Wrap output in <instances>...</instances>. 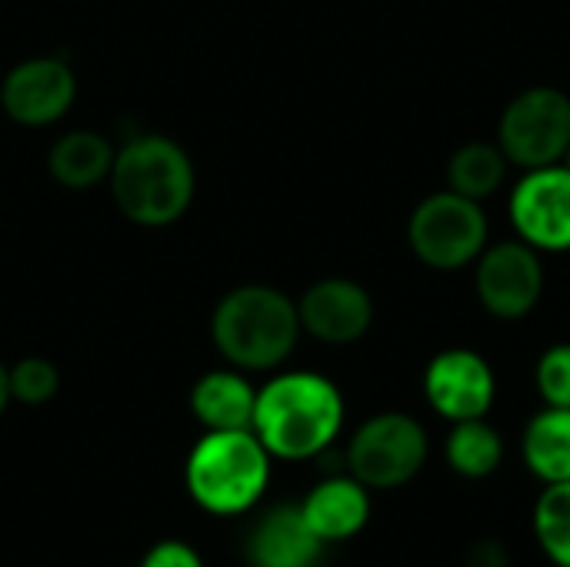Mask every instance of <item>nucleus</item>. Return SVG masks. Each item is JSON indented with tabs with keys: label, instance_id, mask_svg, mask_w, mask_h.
<instances>
[{
	"label": "nucleus",
	"instance_id": "f257e3e1",
	"mask_svg": "<svg viewBox=\"0 0 570 567\" xmlns=\"http://www.w3.org/2000/svg\"><path fill=\"white\" fill-rule=\"evenodd\" d=\"M347 421L341 388L317 371H281L257 388L254 424L271 458L311 461L334 448Z\"/></svg>",
	"mask_w": 570,
	"mask_h": 567
},
{
	"label": "nucleus",
	"instance_id": "f03ea898",
	"mask_svg": "<svg viewBox=\"0 0 570 567\" xmlns=\"http://www.w3.org/2000/svg\"><path fill=\"white\" fill-rule=\"evenodd\" d=\"M110 197L117 211L137 227L177 224L197 194V170L190 154L164 134H137L117 147L110 167Z\"/></svg>",
	"mask_w": 570,
	"mask_h": 567
},
{
	"label": "nucleus",
	"instance_id": "7ed1b4c3",
	"mask_svg": "<svg viewBox=\"0 0 570 567\" xmlns=\"http://www.w3.org/2000/svg\"><path fill=\"white\" fill-rule=\"evenodd\" d=\"M297 301L271 284H240L227 291L210 314V341L220 358L244 371H277L301 341Z\"/></svg>",
	"mask_w": 570,
	"mask_h": 567
},
{
	"label": "nucleus",
	"instance_id": "20e7f679",
	"mask_svg": "<svg viewBox=\"0 0 570 567\" xmlns=\"http://www.w3.org/2000/svg\"><path fill=\"white\" fill-rule=\"evenodd\" d=\"M274 458L254 431H207L187 454L184 485L197 508L234 518L261 505Z\"/></svg>",
	"mask_w": 570,
	"mask_h": 567
},
{
	"label": "nucleus",
	"instance_id": "39448f33",
	"mask_svg": "<svg viewBox=\"0 0 570 567\" xmlns=\"http://www.w3.org/2000/svg\"><path fill=\"white\" fill-rule=\"evenodd\" d=\"M491 244V221L481 201L451 187L421 197L407 217V247L428 267L454 274L471 267Z\"/></svg>",
	"mask_w": 570,
	"mask_h": 567
},
{
	"label": "nucleus",
	"instance_id": "423d86ee",
	"mask_svg": "<svg viewBox=\"0 0 570 567\" xmlns=\"http://www.w3.org/2000/svg\"><path fill=\"white\" fill-rule=\"evenodd\" d=\"M428 458V428L407 411H381L351 434L344 471L371 491H397L424 471Z\"/></svg>",
	"mask_w": 570,
	"mask_h": 567
},
{
	"label": "nucleus",
	"instance_id": "0eeeda50",
	"mask_svg": "<svg viewBox=\"0 0 570 567\" xmlns=\"http://www.w3.org/2000/svg\"><path fill=\"white\" fill-rule=\"evenodd\" d=\"M494 140L518 170L561 164L570 144V94L554 84L524 87L501 110Z\"/></svg>",
	"mask_w": 570,
	"mask_h": 567
},
{
	"label": "nucleus",
	"instance_id": "6e6552de",
	"mask_svg": "<svg viewBox=\"0 0 570 567\" xmlns=\"http://www.w3.org/2000/svg\"><path fill=\"white\" fill-rule=\"evenodd\" d=\"M471 267L478 304L498 321H524L544 297V254L521 237L488 244Z\"/></svg>",
	"mask_w": 570,
	"mask_h": 567
},
{
	"label": "nucleus",
	"instance_id": "1a4fd4ad",
	"mask_svg": "<svg viewBox=\"0 0 570 567\" xmlns=\"http://www.w3.org/2000/svg\"><path fill=\"white\" fill-rule=\"evenodd\" d=\"M514 237L541 254H570V167L548 164L521 170L508 194Z\"/></svg>",
	"mask_w": 570,
	"mask_h": 567
},
{
	"label": "nucleus",
	"instance_id": "9d476101",
	"mask_svg": "<svg viewBox=\"0 0 570 567\" xmlns=\"http://www.w3.org/2000/svg\"><path fill=\"white\" fill-rule=\"evenodd\" d=\"M428 408L448 424L488 418L498 401V374L491 361L474 348L438 351L421 378Z\"/></svg>",
	"mask_w": 570,
	"mask_h": 567
},
{
	"label": "nucleus",
	"instance_id": "9b49d317",
	"mask_svg": "<svg viewBox=\"0 0 570 567\" xmlns=\"http://www.w3.org/2000/svg\"><path fill=\"white\" fill-rule=\"evenodd\" d=\"M77 74L63 57L40 53L13 63L0 84V107L20 127H50L70 114Z\"/></svg>",
	"mask_w": 570,
	"mask_h": 567
},
{
	"label": "nucleus",
	"instance_id": "f8f14e48",
	"mask_svg": "<svg viewBox=\"0 0 570 567\" xmlns=\"http://www.w3.org/2000/svg\"><path fill=\"white\" fill-rule=\"evenodd\" d=\"M374 314L371 291L351 277H321L297 297L301 331L331 348H347L367 338Z\"/></svg>",
	"mask_w": 570,
	"mask_h": 567
},
{
	"label": "nucleus",
	"instance_id": "ddd939ff",
	"mask_svg": "<svg viewBox=\"0 0 570 567\" xmlns=\"http://www.w3.org/2000/svg\"><path fill=\"white\" fill-rule=\"evenodd\" d=\"M324 541L311 531L301 505L267 508L247 535L250 567H317L324 558Z\"/></svg>",
	"mask_w": 570,
	"mask_h": 567
},
{
	"label": "nucleus",
	"instance_id": "4468645a",
	"mask_svg": "<svg viewBox=\"0 0 570 567\" xmlns=\"http://www.w3.org/2000/svg\"><path fill=\"white\" fill-rule=\"evenodd\" d=\"M371 488L354 475H331L317 481L301 501V515L324 545H341L357 538L371 521Z\"/></svg>",
	"mask_w": 570,
	"mask_h": 567
},
{
	"label": "nucleus",
	"instance_id": "2eb2a0df",
	"mask_svg": "<svg viewBox=\"0 0 570 567\" xmlns=\"http://www.w3.org/2000/svg\"><path fill=\"white\" fill-rule=\"evenodd\" d=\"M257 388L237 368H217L194 381L190 411L204 431H250Z\"/></svg>",
	"mask_w": 570,
	"mask_h": 567
},
{
	"label": "nucleus",
	"instance_id": "dca6fc26",
	"mask_svg": "<svg viewBox=\"0 0 570 567\" xmlns=\"http://www.w3.org/2000/svg\"><path fill=\"white\" fill-rule=\"evenodd\" d=\"M114 157H117V147L100 130L80 127V130L60 134L50 144L47 170L67 190H90L110 177Z\"/></svg>",
	"mask_w": 570,
	"mask_h": 567
},
{
	"label": "nucleus",
	"instance_id": "f3484780",
	"mask_svg": "<svg viewBox=\"0 0 570 567\" xmlns=\"http://www.w3.org/2000/svg\"><path fill=\"white\" fill-rule=\"evenodd\" d=\"M524 468L541 485L570 481V408H541L521 431Z\"/></svg>",
	"mask_w": 570,
	"mask_h": 567
},
{
	"label": "nucleus",
	"instance_id": "a211bd4d",
	"mask_svg": "<svg viewBox=\"0 0 570 567\" xmlns=\"http://www.w3.org/2000/svg\"><path fill=\"white\" fill-rule=\"evenodd\" d=\"M504 438L488 418L451 424L444 438V461L464 481H488L504 465Z\"/></svg>",
	"mask_w": 570,
	"mask_h": 567
},
{
	"label": "nucleus",
	"instance_id": "6ab92c4d",
	"mask_svg": "<svg viewBox=\"0 0 570 567\" xmlns=\"http://www.w3.org/2000/svg\"><path fill=\"white\" fill-rule=\"evenodd\" d=\"M511 160L498 140H468L448 157V187L471 201L488 204L508 184Z\"/></svg>",
	"mask_w": 570,
	"mask_h": 567
},
{
	"label": "nucleus",
	"instance_id": "aec40b11",
	"mask_svg": "<svg viewBox=\"0 0 570 567\" xmlns=\"http://www.w3.org/2000/svg\"><path fill=\"white\" fill-rule=\"evenodd\" d=\"M534 541L554 567H570V481L544 485L531 511Z\"/></svg>",
	"mask_w": 570,
	"mask_h": 567
},
{
	"label": "nucleus",
	"instance_id": "412c9836",
	"mask_svg": "<svg viewBox=\"0 0 570 567\" xmlns=\"http://www.w3.org/2000/svg\"><path fill=\"white\" fill-rule=\"evenodd\" d=\"M60 391V371L47 358H20L10 364V398L27 408H40L53 401Z\"/></svg>",
	"mask_w": 570,
	"mask_h": 567
},
{
	"label": "nucleus",
	"instance_id": "4be33fe9",
	"mask_svg": "<svg viewBox=\"0 0 570 567\" xmlns=\"http://www.w3.org/2000/svg\"><path fill=\"white\" fill-rule=\"evenodd\" d=\"M534 388L548 408H570V341L541 351L534 364Z\"/></svg>",
	"mask_w": 570,
	"mask_h": 567
},
{
	"label": "nucleus",
	"instance_id": "5701e85b",
	"mask_svg": "<svg viewBox=\"0 0 570 567\" xmlns=\"http://www.w3.org/2000/svg\"><path fill=\"white\" fill-rule=\"evenodd\" d=\"M140 567H204L200 555L194 545L187 541H177V538H167V541H157L147 555Z\"/></svg>",
	"mask_w": 570,
	"mask_h": 567
},
{
	"label": "nucleus",
	"instance_id": "b1692460",
	"mask_svg": "<svg viewBox=\"0 0 570 567\" xmlns=\"http://www.w3.org/2000/svg\"><path fill=\"white\" fill-rule=\"evenodd\" d=\"M464 567H511V551L498 538H481L468 548Z\"/></svg>",
	"mask_w": 570,
	"mask_h": 567
},
{
	"label": "nucleus",
	"instance_id": "393cba45",
	"mask_svg": "<svg viewBox=\"0 0 570 567\" xmlns=\"http://www.w3.org/2000/svg\"><path fill=\"white\" fill-rule=\"evenodd\" d=\"M10 401H13V398H10V368L0 361V414L7 411Z\"/></svg>",
	"mask_w": 570,
	"mask_h": 567
},
{
	"label": "nucleus",
	"instance_id": "a878e982",
	"mask_svg": "<svg viewBox=\"0 0 570 567\" xmlns=\"http://www.w3.org/2000/svg\"><path fill=\"white\" fill-rule=\"evenodd\" d=\"M561 164H564V167H570V144H568V150H564V157H561Z\"/></svg>",
	"mask_w": 570,
	"mask_h": 567
}]
</instances>
